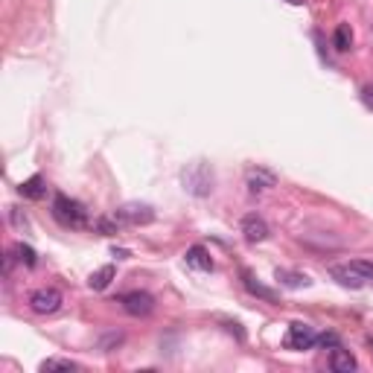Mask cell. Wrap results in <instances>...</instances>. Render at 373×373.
<instances>
[{
    "instance_id": "8992f818",
    "label": "cell",
    "mask_w": 373,
    "mask_h": 373,
    "mask_svg": "<svg viewBox=\"0 0 373 373\" xmlns=\"http://www.w3.org/2000/svg\"><path fill=\"white\" fill-rule=\"evenodd\" d=\"M184 187L192 192V196H210L213 190V172H210L204 164H196L184 172Z\"/></svg>"
},
{
    "instance_id": "9c48e42d",
    "label": "cell",
    "mask_w": 373,
    "mask_h": 373,
    "mask_svg": "<svg viewBox=\"0 0 373 373\" xmlns=\"http://www.w3.org/2000/svg\"><path fill=\"white\" fill-rule=\"evenodd\" d=\"M245 184H248L251 192H263V190H271L274 184H277V175L268 172V169H263V167H257V169H248Z\"/></svg>"
},
{
    "instance_id": "e0dca14e",
    "label": "cell",
    "mask_w": 373,
    "mask_h": 373,
    "mask_svg": "<svg viewBox=\"0 0 373 373\" xmlns=\"http://www.w3.org/2000/svg\"><path fill=\"white\" fill-rule=\"evenodd\" d=\"M12 251H15V259H18V263H24L26 268H32V266L38 263V254L32 251L29 245H24V242H18V245H15Z\"/></svg>"
},
{
    "instance_id": "3957f363",
    "label": "cell",
    "mask_w": 373,
    "mask_h": 373,
    "mask_svg": "<svg viewBox=\"0 0 373 373\" xmlns=\"http://www.w3.org/2000/svg\"><path fill=\"white\" fill-rule=\"evenodd\" d=\"M61 303H64L61 291H59V289H53V286L36 289V291L29 295V310L36 312V315H53V312H59V310H61Z\"/></svg>"
},
{
    "instance_id": "8fae6325",
    "label": "cell",
    "mask_w": 373,
    "mask_h": 373,
    "mask_svg": "<svg viewBox=\"0 0 373 373\" xmlns=\"http://www.w3.org/2000/svg\"><path fill=\"white\" fill-rule=\"evenodd\" d=\"M242 286H245L254 298H263V300H268V303H274V300H277V291H271L268 286L257 283V277H254L251 271H242Z\"/></svg>"
},
{
    "instance_id": "7c38bea8",
    "label": "cell",
    "mask_w": 373,
    "mask_h": 373,
    "mask_svg": "<svg viewBox=\"0 0 373 373\" xmlns=\"http://www.w3.org/2000/svg\"><path fill=\"white\" fill-rule=\"evenodd\" d=\"M330 367H333L335 373H353V370H356V359L350 356V350H344V347H333Z\"/></svg>"
},
{
    "instance_id": "ffe728a7",
    "label": "cell",
    "mask_w": 373,
    "mask_h": 373,
    "mask_svg": "<svg viewBox=\"0 0 373 373\" xmlns=\"http://www.w3.org/2000/svg\"><path fill=\"white\" fill-rule=\"evenodd\" d=\"M350 266L362 274V277H365V283H373V259H353Z\"/></svg>"
},
{
    "instance_id": "6da1fadb",
    "label": "cell",
    "mask_w": 373,
    "mask_h": 373,
    "mask_svg": "<svg viewBox=\"0 0 373 373\" xmlns=\"http://www.w3.org/2000/svg\"><path fill=\"white\" fill-rule=\"evenodd\" d=\"M53 219L61 224V228H85L88 224V210L76 199L56 196L53 199Z\"/></svg>"
},
{
    "instance_id": "5bb4252c",
    "label": "cell",
    "mask_w": 373,
    "mask_h": 373,
    "mask_svg": "<svg viewBox=\"0 0 373 373\" xmlns=\"http://www.w3.org/2000/svg\"><path fill=\"white\" fill-rule=\"evenodd\" d=\"M18 190H21V196H26V199H36V201H38V199H44V192H47V187H44V178H41V175H32L29 181H24Z\"/></svg>"
},
{
    "instance_id": "ba28073f",
    "label": "cell",
    "mask_w": 373,
    "mask_h": 373,
    "mask_svg": "<svg viewBox=\"0 0 373 373\" xmlns=\"http://www.w3.org/2000/svg\"><path fill=\"white\" fill-rule=\"evenodd\" d=\"M330 277L338 280L342 286H347V289H362V286H367L365 277H362V274L356 271L350 263H344V266H333V268H330Z\"/></svg>"
},
{
    "instance_id": "44dd1931",
    "label": "cell",
    "mask_w": 373,
    "mask_h": 373,
    "mask_svg": "<svg viewBox=\"0 0 373 373\" xmlns=\"http://www.w3.org/2000/svg\"><path fill=\"white\" fill-rule=\"evenodd\" d=\"M318 344H321V347H342V342H338L335 333H321V335H318Z\"/></svg>"
},
{
    "instance_id": "603a6c76",
    "label": "cell",
    "mask_w": 373,
    "mask_h": 373,
    "mask_svg": "<svg viewBox=\"0 0 373 373\" xmlns=\"http://www.w3.org/2000/svg\"><path fill=\"white\" fill-rule=\"evenodd\" d=\"M9 216H12V222L18 224V228H26V216H21V213H18V210H15V207H12V213H9Z\"/></svg>"
},
{
    "instance_id": "7a4b0ae2",
    "label": "cell",
    "mask_w": 373,
    "mask_h": 373,
    "mask_svg": "<svg viewBox=\"0 0 373 373\" xmlns=\"http://www.w3.org/2000/svg\"><path fill=\"white\" fill-rule=\"evenodd\" d=\"M111 216L120 222V228H137V224H152V222H155V210H152L149 204L128 201V204L117 207Z\"/></svg>"
},
{
    "instance_id": "9a60e30c",
    "label": "cell",
    "mask_w": 373,
    "mask_h": 373,
    "mask_svg": "<svg viewBox=\"0 0 373 373\" xmlns=\"http://www.w3.org/2000/svg\"><path fill=\"white\" fill-rule=\"evenodd\" d=\"M333 47H335L338 53H347L350 47H353V29L347 24H342V26L333 32Z\"/></svg>"
},
{
    "instance_id": "d6986e66",
    "label": "cell",
    "mask_w": 373,
    "mask_h": 373,
    "mask_svg": "<svg viewBox=\"0 0 373 373\" xmlns=\"http://www.w3.org/2000/svg\"><path fill=\"white\" fill-rule=\"evenodd\" d=\"M93 231L102 234V236H114V234L120 231V222H117L114 216H102V219L93 222Z\"/></svg>"
},
{
    "instance_id": "4fadbf2b",
    "label": "cell",
    "mask_w": 373,
    "mask_h": 373,
    "mask_svg": "<svg viewBox=\"0 0 373 373\" xmlns=\"http://www.w3.org/2000/svg\"><path fill=\"white\" fill-rule=\"evenodd\" d=\"M114 266H102V268H96L91 277H88V286L93 289V291H102V289H108V283L114 280Z\"/></svg>"
},
{
    "instance_id": "30bf717a",
    "label": "cell",
    "mask_w": 373,
    "mask_h": 373,
    "mask_svg": "<svg viewBox=\"0 0 373 373\" xmlns=\"http://www.w3.org/2000/svg\"><path fill=\"white\" fill-rule=\"evenodd\" d=\"M184 259H187V266H190V268L213 271V257H210V251H207L204 245H192V248H187Z\"/></svg>"
},
{
    "instance_id": "5b68a950",
    "label": "cell",
    "mask_w": 373,
    "mask_h": 373,
    "mask_svg": "<svg viewBox=\"0 0 373 373\" xmlns=\"http://www.w3.org/2000/svg\"><path fill=\"white\" fill-rule=\"evenodd\" d=\"M117 303L132 318H146V315H152V310H155V298L149 295V291H125V295H120Z\"/></svg>"
},
{
    "instance_id": "7402d4cb",
    "label": "cell",
    "mask_w": 373,
    "mask_h": 373,
    "mask_svg": "<svg viewBox=\"0 0 373 373\" xmlns=\"http://www.w3.org/2000/svg\"><path fill=\"white\" fill-rule=\"evenodd\" d=\"M362 102L373 111V85H365V88H362Z\"/></svg>"
},
{
    "instance_id": "52a82bcc",
    "label": "cell",
    "mask_w": 373,
    "mask_h": 373,
    "mask_svg": "<svg viewBox=\"0 0 373 373\" xmlns=\"http://www.w3.org/2000/svg\"><path fill=\"white\" fill-rule=\"evenodd\" d=\"M242 236H245L248 242H266L268 239V224L263 216H257V213H248V216H242Z\"/></svg>"
},
{
    "instance_id": "2e32d148",
    "label": "cell",
    "mask_w": 373,
    "mask_h": 373,
    "mask_svg": "<svg viewBox=\"0 0 373 373\" xmlns=\"http://www.w3.org/2000/svg\"><path fill=\"white\" fill-rule=\"evenodd\" d=\"M277 280L283 283V286H289V289H306L312 280L306 277V274H295V271H280L277 268Z\"/></svg>"
},
{
    "instance_id": "cb8c5ba5",
    "label": "cell",
    "mask_w": 373,
    "mask_h": 373,
    "mask_svg": "<svg viewBox=\"0 0 373 373\" xmlns=\"http://www.w3.org/2000/svg\"><path fill=\"white\" fill-rule=\"evenodd\" d=\"M114 257H117V259H125V257H128V251H123V248L117 251V248H114Z\"/></svg>"
},
{
    "instance_id": "ac0fdd59",
    "label": "cell",
    "mask_w": 373,
    "mask_h": 373,
    "mask_svg": "<svg viewBox=\"0 0 373 373\" xmlns=\"http://www.w3.org/2000/svg\"><path fill=\"white\" fill-rule=\"evenodd\" d=\"M41 370L44 373H53V370H79V365L70 362V359H59V356H53V359H44L41 362Z\"/></svg>"
},
{
    "instance_id": "277c9868",
    "label": "cell",
    "mask_w": 373,
    "mask_h": 373,
    "mask_svg": "<svg viewBox=\"0 0 373 373\" xmlns=\"http://www.w3.org/2000/svg\"><path fill=\"white\" fill-rule=\"evenodd\" d=\"M315 344H318V333L310 327V323H303V321L289 323V333L283 338L286 350H312Z\"/></svg>"
},
{
    "instance_id": "d4e9b609",
    "label": "cell",
    "mask_w": 373,
    "mask_h": 373,
    "mask_svg": "<svg viewBox=\"0 0 373 373\" xmlns=\"http://www.w3.org/2000/svg\"><path fill=\"white\" fill-rule=\"evenodd\" d=\"M286 3H291V6H303V0H286Z\"/></svg>"
}]
</instances>
